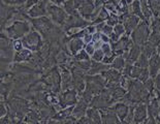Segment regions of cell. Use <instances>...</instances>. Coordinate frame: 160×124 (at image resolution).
Segmentation results:
<instances>
[{
    "instance_id": "6da1fadb",
    "label": "cell",
    "mask_w": 160,
    "mask_h": 124,
    "mask_svg": "<svg viewBox=\"0 0 160 124\" xmlns=\"http://www.w3.org/2000/svg\"><path fill=\"white\" fill-rule=\"evenodd\" d=\"M31 30V24L26 20H16L12 21L8 26L5 27L4 32L9 39H21Z\"/></svg>"
},
{
    "instance_id": "7a4b0ae2",
    "label": "cell",
    "mask_w": 160,
    "mask_h": 124,
    "mask_svg": "<svg viewBox=\"0 0 160 124\" xmlns=\"http://www.w3.org/2000/svg\"><path fill=\"white\" fill-rule=\"evenodd\" d=\"M30 24L34 30L39 32L43 37H49L54 32L56 25L48 16L39 17V18H30Z\"/></svg>"
},
{
    "instance_id": "3957f363",
    "label": "cell",
    "mask_w": 160,
    "mask_h": 124,
    "mask_svg": "<svg viewBox=\"0 0 160 124\" xmlns=\"http://www.w3.org/2000/svg\"><path fill=\"white\" fill-rule=\"evenodd\" d=\"M150 33H151L150 23L145 20H142L138 23V25L135 27V29L130 33V39L133 41V44L142 47L146 41H148Z\"/></svg>"
},
{
    "instance_id": "277c9868",
    "label": "cell",
    "mask_w": 160,
    "mask_h": 124,
    "mask_svg": "<svg viewBox=\"0 0 160 124\" xmlns=\"http://www.w3.org/2000/svg\"><path fill=\"white\" fill-rule=\"evenodd\" d=\"M21 41L23 44V47L25 49H28L31 52H37L42 49V36L39 32L36 30L31 29L26 35H24Z\"/></svg>"
},
{
    "instance_id": "5b68a950",
    "label": "cell",
    "mask_w": 160,
    "mask_h": 124,
    "mask_svg": "<svg viewBox=\"0 0 160 124\" xmlns=\"http://www.w3.org/2000/svg\"><path fill=\"white\" fill-rule=\"evenodd\" d=\"M8 102V111L11 112L17 118V120H23L24 116L29 111V103L19 97L11 98Z\"/></svg>"
},
{
    "instance_id": "8992f818",
    "label": "cell",
    "mask_w": 160,
    "mask_h": 124,
    "mask_svg": "<svg viewBox=\"0 0 160 124\" xmlns=\"http://www.w3.org/2000/svg\"><path fill=\"white\" fill-rule=\"evenodd\" d=\"M47 12H48V17L53 21L56 25L63 26L64 23L68 17L67 13L63 8H61L53 1H50L47 5Z\"/></svg>"
},
{
    "instance_id": "52a82bcc",
    "label": "cell",
    "mask_w": 160,
    "mask_h": 124,
    "mask_svg": "<svg viewBox=\"0 0 160 124\" xmlns=\"http://www.w3.org/2000/svg\"><path fill=\"white\" fill-rule=\"evenodd\" d=\"M79 99V94L74 88H68L63 90V93L59 97V106L61 109L66 106H72L77 103Z\"/></svg>"
},
{
    "instance_id": "ba28073f",
    "label": "cell",
    "mask_w": 160,
    "mask_h": 124,
    "mask_svg": "<svg viewBox=\"0 0 160 124\" xmlns=\"http://www.w3.org/2000/svg\"><path fill=\"white\" fill-rule=\"evenodd\" d=\"M90 22L87 20H85L83 17H82L79 13H73V15H68L67 19L64 23V27L66 30L71 29V28H77V29H81L84 28V27H87L88 25H90Z\"/></svg>"
},
{
    "instance_id": "9c48e42d",
    "label": "cell",
    "mask_w": 160,
    "mask_h": 124,
    "mask_svg": "<svg viewBox=\"0 0 160 124\" xmlns=\"http://www.w3.org/2000/svg\"><path fill=\"white\" fill-rule=\"evenodd\" d=\"M18 12L16 6L5 4L2 0H0V27H4Z\"/></svg>"
},
{
    "instance_id": "30bf717a",
    "label": "cell",
    "mask_w": 160,
    "mask_h": 124,
    "mask_svg": "<svg viewBox=\"0 0 160 124\" xmlns=\"http://www.w3.org/2000/svg\"><path fill=\"white\" fill-rule=\"evenodd\" d=\"M112 46V50L117 55H122L124 52L128 51L133 44V41L129 37V35H122L117 41L110 43Z\"/></svg>"
},
{
    "instance_id": "8fae6325",
    "label": "cell",
    "mask_w": 160,
    "mask_h": 124,
    "mask_svg": "<svg viewBox=\"0 0 160 124\" xmlns=\"http://www.w3.org/2000/svg\"><path fill=\"white\" fill-rule=\"evenodd\" d=\"M101 75H102V77L105 79V81H107L105 87H112V86L119 85L121 82L122 75H123L120 70H114V68H112V67H110L107 70H104L103 72H101Z\"/></svg>"
},
{
    "instance_id": "7c38bea8",
    "label": "cell",
    "mask_w": 160,
    "mask_h": 124,
    "mask_svg": "<svg viewBox=\"0 0 160 124\" xmlns=\"http://www.w3.org/2000/svg\"><path fill=\"white\" fill-rule=\"evenodd\" d=\"M148 117V109L145 102L134 103L133 108V123H144Z\"/></svg>"
},
{
    "instance_id": "4fadbf2b",
    "label": "cell",
    "mask_w": 160,
    "mask_h": 124,
    "mask_svg": "<svg viewBox=\"0 0 160 124\" xmlns=\"http://www.w3.org/2000/svg\"><path fill=\"white\" fill-rule=\"evenodd\" d=\"M46 82L47 84L52 88V90L54 92H59L60 87H61V75L60 71L57 70H51L48 75L46 77Z\"/></svg>"
},
{
    "instance_id": "5bb4252c",
    "label": "cell",
    "mask_w": 160,
    "mask_h": 124,
    "mask_svg": "<svg viewBox=\"0 0 160 124\" xmlns=\"http://www.w3.org/2000/svg\"><path fill=\"white\" fill-rule=\"evenodd\" d=\"M111 108L114 110V112L116 113L119 120H120V122L123 123L124 119L126 118V116H127V114L129 112L130 106L123 101H116L111 106Z\"/></svg>"
},
{
    "instance_id": "9a60e30c",
    "label": "cell",
    "mask_w": 160,
    "mask_h": 124,
    "mask_svg": "<svg viewBox=\"0 0 160 124\" xmlns=\"http://www.w3.org/2000/svg\"><path fill=\"white\" fill-rule=\"evenodd\" d=\"M49 2L37 3V4L32 5L31 8H29L28 9L26 10L27 15H28L29 18H39V17L48 16L47 5H48V3H49Z\"/></svg>"
},
{
    "instance_id": "2e32d148",
    "label": "cell",
    "mask_w": 160,
    "mask_h": 124,
    "mask_svg": "<svg viewBox=\"0 0 160 124\" xmlns=\"http://www.w3.org/2000/svg\"><path fill=\"white\" fill-rule=\"evenodd\" d=\"M114 101H108V99L102 97L100 94H96L92 97L91 101L89 103V106H92V108H95L97 110H104V109H108L113 105Z\"/></svg>"
},
{
    "instance_id": "e0dca14e",
    "label": "cell",
    "mask_w": 160,
    "mask_h": 124,
    "mask_svg": "<svg viewBox=\"0 0 160 124\" xmlns=\"http://www.w3.org/2000/svg\"><path fill=\"white\" fill-rule=\"evenodd\" d=\"M148 70H149L150 77L153 79H154L160 71V54H158L157 52L149 58Z\"/></svg>"
},
{
    "instance_id": "ac0fdd59",
    "label": "cell",
    "mask_w": 160,
    "mask_h": 124,
    "mask_svg": "<svg viewBox=\"0 0 160 124\" xmlns=\"http://www.w3.org/2000/svg\"><path fill=\"white\" fill-rule=\"evenodd\" d=\"M89 106V102L86 101L85 99L79 97L77 103L72 106V116H74L77 118V120L86 115V111Z\"/></svg>"
},
{
    "instance_id": "d6986e66",
    "label": "cell",
    "mask_w": 160,
    "mask_h": 124,
    "mask_svg": "<svg viewBox=\"0 0 160 124\" xmlns=\"http://www.w3.org/2000/svg\"><path fill=\"white\" fill-rule=\"evenodd\" d=\"M100 115H101V123L104 124H111V123H121L120 120L116 115L114 110L111 108L100 110Z\"/></svg>"
},
{
    "instance_id": "ffe728a7",
    "label": "cell",
    "mask_w": 160,
    "mask_h": 124,
    "mask_svg": "<svg viewBox=\"0 0 160 124\" xmlns=\"http://www.w3.org/2000/svg\"><path fill=\"white\" fill-rule=\"evenodd\" d=\"M141 19L138 17L134 16V15H130L129 17H127L122 24H123L124 28H125V34L126 35H130V33L135 29V27L138 25V23L141 22Z\"/></svg>"
},
{
    "instance_id": "44dd1931",
    "label": "cell",
    "mask_w": 160,
    "mask_h": 124,
    "mask_svg": "<svg viewBox=\"0 0 160 124\" xmlns=\"http://www.w3.org/2000/svg\"><path fill=\"white\" fill-rule=\"evenodd\" d=\"M61 87L63 90L72 87V75H71V71L68 70L64 66H61Z\"/></svg>"
},
{
    "instance_id": "7402d4cb",
    "label": "cell",
    "mask_w": 160,
    "mask_h": 124,
    "mask_svg": "<svg viewBox=\"0 0 160 124\" xmlns=\"http://www.w3.org/2000/svg\"><path fill=\"white\" fill-rule=\"evenodd\" d=\"M141 52H142L141 46L135 44H132V47L127 51V54H126V58H125L126 63L134 64L135 62H137V60L138 59L139 55H141Z\"/></svg>"
},
{
    "instance_id": "603a6c76",
    "label": "cell",
    "mask_w": 160,
    "mask_h": 124,
    "mask_svg": "<svg viewBox=\"0 0 160 124\" xmlns=\"http://www.w3.org/2000/svg\"><path fill=\"white\" fill-rule=\"evenodd\" d=\"M32 53L33 52H31L30 50L23 48L22 50L16 52L15 55H13L12 60L15 63H22V62H25V61H30L33 56Z\"/></svg>"
},
{
    "instance_id": "cb8c5ba5",
    "label": "cell",
    "mask_w": 160,
    "mask_h": 124,
    "mask_svg": "<svg viewBox=\"0 0 160 124\" xmlns=\"http://www.w3.org/2000/svg\"><path fill=\"white\" fill-rule=\"evenodd\" d=\"M85 44L83 41V39H81V37H72V39H70L68 44H67V48H68V51L71 55H76L78 52L81 51L82 49L84 48Z\"/></svg>"
},
{
    "instance_id": "d4e9b609",
    "label": "cell",
    "mask_w": 160,
    "mask_h": 124,
    "mask_svg": "<svg viewBox=\"0 0 160 124\" xmlns=\"http://www.w3.org/2000/svg\"><path fill=\"white\" fill-rule=\"evenodd\" d=\"M84 1L85 0H66L62 4V8L68 15H73V13H78V8Z\"/></svg>"
},
{
    "instance_id": "484cf974",
    "label": "cell",
    "mask_w": 160,
    "mask_h": 124,
    "mask_svg": "<svg viewBox=\"0 0 160 124\" xmlns=\"http://www.w3.org/2000/svg\"><path fill=\"white\" fill-rule=\"evenodd\" d=\"M110 67H111L110 64H105L103 62H97L92 60L90 70H88V75H99L104 70H108Z\"/></svg>"
},
{
    "instance_id": "4316f807",
    "label": "cell",
    "mask_w": 160,
    "mask_h": 124,
    "mask_svg": "<svg viewBox=\"0 0 160 124\" xmlns=\"http://www.w3.org/2000/svg\"><path fill=\"white\" fill-rule=\"evenodd\" d=\"M86 116L92 121V124L101 123V115H100L99 110L92 108V106H88V109L86 111Z\"/></svg>"
},
{
    "instance_id": "83f0119b",
    "label": "cell",
    "mask_w": 160,
    "mask_h": 124,
    "mask_svg": "<svg viewBox=\"0 0 160 124\" xmlns=\"http://www.w3.org/2000/svg\"><path fill=\"white\" fill-rule=\"evenodd\" d=\"M11 87H12L11 82L4 80V78L0 79V99L1 101H4V99L8 98L9 91H11Z\"/></svg>"
},
{
    "instance_id": "f1b7e54d",
    "label": "cell",
    "mask_w": 160,
    "mask_h": 124,
    "mask_svg": "<svg viewBox=\"0 0 160 124\" xmlns=\"http://www.w3.org/2000/svg\"><path fill=\"white\" fill-rule=\"evenodd\" d=\"M11 67V59L6 57L0 58V79L8 77Z\"/></svg>"
},
{
    "instance_id": "f546056e",
    "label": "cell",
    "mask_w": 160,
    "mask_h": 124,
    "mask_svg": "<svg viewBox=\"0 0 160 124\" xmlns=\"http://www.w3.org/2000/svg\"><path fill=\"white\" fill-rule=\"evenodd\" d=\"M128 8H129L130 15H134V16L138 17L141 20H145L144 16H142V13L141 1H139V0H133L130 4H128Z\"/></svg>"
},
{
    "instance_id": "4dcf8cb0",
    "label": "cell",
    "mask_w": 160,
    "mask_h": 124,
    "mask_svg": "<svg viewBox=\"0 0 160 124\" xmlns=\"http://www.w3.org/2000/svg\"><path fill=\"white\" fill-rule=\"evenodd\" d=\"M42 116L39 115L38 113L35 111H29L26 113V115L24 116L23 121L26 123H38Z\"/></svg>"
},
{
    "instance_id": "1f68e13d",
    "label": "cell",
    "mask_w": 160,
    "mask_h": 124,
    "mask_svg": "<svg viewBox=\"0 0 160 124\" xmlns=\"http://www.w3.org/2000/svg\"><path fill=\"white\" fill-rule=\"evenodd\" d=\"M126 64V61L124 59V57L122 56V55H117V56L115 57V59L113 60V62L110 64L112 68H114V70H120L122 71L123 70V68Z\"/></svg>"
},
{
    "instance_id": "d6a6232c",
    "label": "cell",
    "mask_w": 160,
    "mask_h": 124,
    "mask_svg": "<svg viewBox=\"0 0 160 124\" xmlns=\"http://www.w3.org/2000/svg\"><path fill=\"white\" fill-rule=\"evenodd\" d=\"M134 64H135V65H138V66H139V67H142V68L148 67V64H149V57H147L145 54H142V52H141V55H139L138 59L137 60V62H135Z\"/></svg>"
},
{
    "instance_id": "836d02e7",
    "label": "cell",
    "mask_w": 160,
    "mask_h": 124,
    "mask_svg": "<svg viewBox=\"0 0 160 124\" xmlns=\"http://www.w3.org/2000/svg\"><path fill=\"white\" fill-rule=\"evenodd\" d=\"M90 59H91V56L84 49H82L81 51H79L76 55H74V60H77V61L90 60Z\"/></svg>"
},
{
    "instance_id": "e575fe53",
    "label": "cell",
    "mask_w": 160,
    "mask_h": 124,
    "mask_svg": "<svg viewBox=\"0 0 160 124\" xmlns=\"http://www.w3.org/2000/svg\"><path fill=\"white\" fill-rule=\"evenodd\" d=\"M74 65L78 66L79 68H81V70H83L85 71H88L90 70V66H91V59L90 60H82V61L76 60Z\"/></svg>"
},
{
    "instance_id": "d590c367",
    "label": "cell",
    "mask_w": 160,
    "mask_h": 124,
    "mask_svg": "<svg viewBox=\"0 0 160 124\" xmlns=\"http://www.w3.org/2000/svg\"><path fill=\"white\" fill-rule=\"evenodd\" d=\"M113 32L119 37V39H120L122 35H124V34H125V28H124L123 24H122V23L116 24V25L113 27Z\"/></svg>"
},
{
    "instance_id": "8d00e7d4",
    "label": "cell",
    "mask_w": 160,
    "mask_h": 124,
    "mask_svg": "<svg viewBox=\"0 0 160 124\" xmlns=\"http://www.w3.org/2000/svg\"><path fill=\"white\" fill-rule=\"evenodd\" d=\"M103 57H104V53L101 49H96L94 51V53L91 55L92 60L97 61V62H102Z\"/></svg>"
},
{
    "instance_id": "74e56055",
    "label": "cell",
    "mask_w": 160,
    "mask_h": 124,
    "mask_svg": "<svg viewBox=\"0 0 160 124\" xmlns=\"http://www.w3.org/2000/svg\"><path fill=\"white\" fill-rule=\"evenodd\" d=\"M49 1H52V0H26L23 5V8L25 10H27L29 8H31L32 5L37 4V3H46Z\"/></svg>"
},
{
    "instance_id": "f35d334b",
    "label": "cell",
    "mask_w": 160,
    "mask_h": 124,
    "mask_svg": "<svg viewBox=\"0 0 160 124\" xmlns=\"http://www.w3.org/2000/svg\"><path fill=\"white\" fill-rule=\"evenodd\" d=\"M100 49L102 50V52L104 53V57L111 56V55L115 54V52H113V50H112V46H111L110 43H103L102 44H101Z\"/></svg>"
},
{
    "instance_id": "ab89813d",
    "label": "cell",
    "mask_w": 160,
    "mask_h": 124,
    "mask_svg": "<svg viewBox=\"0 0 160 124\" xmlns=\"http://www.w3.org/2000/svg\"><path fill=\"white\" fill-rule=\"evenodd\" d=\"M105 23L114 27V26L116 25V24H118V23H119V17H118V15H116V13H110V16H108V18L107 19V21H105Z\"/></svg>"
},
{
    "instance_id": "60d3db41",
    "label": "cell",
    "mask_w": 160,
    "mask_h": 124,
    "mask_svg": "<svg viewBox=\"0 0 160 124\" xmlns=\"http://www.w3.org/2000/svg\"><path fill=\"white\" fill-rule=\"evenodd\" d=\"M5 4L12 5V6H22L25 3V0H2Z\"/></svg>"
},
{
    "instance_id": "b9f144b4",
    "label": "cell",
    "mask_w": 160,
    "mask_h": 124,
    "mask_svg": "<svg viewBox=\"0 0 160 124\" xmlns=\"http://www.w3.org/2000/svg\"><path fill=\"white\" fill-rule=\"evenodd\" d=\"M112 32H113V26H111V25H108V24L105 23L102 30H101V33H103V34H105V35H108V36H110Z\"/></svg>"
},
{
    "instance_id": "7bdbcfd3",
    "label": "cell",
    "mask_w": 160,
    "mask_h": 124,
    "mask_svg": "<svg viewBox=\"0 0 160 124\" xmlns=\"http://www.w3.org/2000/svg\"><path fill=\"white\" fill-rule=\"evenodd\" d=\"M12 48H13V50H15L16 52H17V51L22 50L24 47H23V44H22L21 39H15V40H13V43H12Z\"/></svg>"
},
{
    "instance_id": "ee69618b",
    "label": "cell",
    "mask_w": 160,
    "mask_h": 124,
    "mask_svg": "<svg viewBox=\"0 0 160 124\" xmlns=\"http://www.w3.org/2000/svg\"><path fill=\"white\" fill-rule=\"evenodd\" d=\"M84 50L87 52L88 54L91 55L94 53V51H95V48H94V46H93V44L92 43H89V44H85V48H84Z\"/></svg>"
},
{
    "instance_id": "f6af8a7d",
    "label": "cell",
    "mask_w": 160,
    "mask_h": 124,
    "mask_svg": "<svg viewBox=\"0 0 160 124\" xmlns=\"http://www.w3.org/2000/svg\"><path fill=\"white\" fill-rule=\"evenodd\" d=\"M77 123H79V124H92V121L91 120L88 118V117L85 115L83 117H81V118H79L77 120Z\"/></svg>"
},
{
    "instance_id": "bcb514c9",
    "label": "cell",
    "mask_w": 160,
    "mask_h": 124,
    "mask_svg": "<svg viewBox=\"0 0 160 124\" xmlns=\"http://www.w3.org/2000/svg\"><path fill=\"white\" fill-rule=\"evenodd\" d=\"M6 113H8V106L3 101L0 102V118L4 116Z\"/></svg>"
},
{
    "instance_id": "7dc6e473",
    "label": "cell",
    "mask_w": 160,
    "mask_h": 124,
    "mask_svg": "<svg viewBox=\"0 0 160 124\" xmlns=\"http://www.w3.org/2000/svg\"><path fill=\"white\" fill-rule=\"evenodd\" d=\"M52 1H53L54 3H56V4L60 5V4H63V3L66 1V0H52Z\"/></svg>"
},
{
    "instance_id": "c3c4849f",
    "label": "cell",
    "mask_w": 160,
    "mask_h": 124,
    "mask_svg": "<svg viewBox=\"0 0 160 124\" xmlns=\"http://www.w3.org/2000/svg\"><path fill=\"white\" fill-rule=\"evenodd\" d=\"M125 1L127 2V4H130V3H131L132 1H133V0H125Z\"/></svg>"
},
{
    "instance_id": "681fc988",
    "label": "cell",
    "mask_w": 160,
    "mask_h": 124,
    "mask_svg": "<svg viewBox=\"0 0 160 124\" xmlns=\"http://www.w3.org/2000/svg\"><path fill=\"white\" fill-rule=\"evenodd\" d=\"M139 1H145V0H139Z\"/></svg>"
},
{
    "instance_id": "f907efd6",
    "label": "cell",
    "mask_w": 160,
    "mask_h": 124,
    "mask_svg": "<svg viewBox=\"0 0 160 124\" xmlns=\"http://www.w3.org/2000/svg\"><path fill=\"white\" fill-rule=\"evenodd\" d=\"M2 101H1V99H0V102H2Z\"/></svg>"
},
{
    "instance_id": "816d5d0a",
    "label": "cell",
    "mask_w": 160,
    "mask_h": 124,
    "mask_svg": "<svg viewBox=\"0 0 160 124\" xmlns=\"http://www.w3.org/2000/svg\"><path fill=\"white\" fill-rule=\"evenodd\" d=\"M92 1H94V0H92Z\"/></svg>"
}]
</instances>
